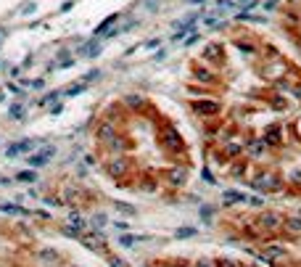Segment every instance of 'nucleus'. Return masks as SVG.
Returning a JSON list of instances; mask_svg holds the SVG:
<instances>
[{"instance_id":"obj_1","label":"nucleus","mask_w":301,"mask_h":267,"mask_svg":"<svg viewBox=\"0 0 301 267\" xmlns=\"http://www.w3.org/2000/svg\"><path fill=\"white\" fill-rule=\"evenodd\" d=\"M158 146L166 151V154H172V156H185V143H182V135L174 130L172 124H164L162 130H158Z\"/></svg>"},{"instance_id":"obj_2","label":"nucleus","mask_w":301,"mask_h":267,"mask_svg":"<svg viewBox=\"0 0 301 267\" xmlns=\"http://www.w3.org/2000/svg\"><path fill=\"white\" fill-rule=\"evenodd\" d=\"M248 186L262 190V193H280L286 188V178H283V174H278V172H259Z\"/></svg>"},{"instance_id":"obj_3","label":"nucleus","mask_w":301,"mask_h":267,"mask_svg":"<svg viewBox=\"0 0 301 267\" xmlns=\"http://www.w3.org/2000/svg\"><path fill=\"white\" fill-rule=\"evenodd\" d=\"M190 108H193V114H196V116H201L204 122H209V119H217V116L222 114V100L212 98V96H206V98H196L193 104H190Z\"/></svg>"},{"instance_id":"obj_4","label":"nucleus","mask_w":301,"mask_h":267,"mask_svg":"<svg viewBox=\"0 0 301 267\" xmlns=\"http://www.w3.org/2000/svg\"><path fill=\"white\" fill-rule=\"evenodd\" d=\"M103 170H106L108 178L119 180V178H127V174L132 172V162H130L124 154H116V156H108L106 164H103Z\"/></svg>"},{"instance_id":"obj_5","label":"nucleus","mask_w":301,"mask_h":267,"mask_svg":"<svg viewBox=\"0 0 301 267\" xmlns=\"http://www.w3.org/2000/svg\"><path fill=\"white\" fill-rule=\"evenodd\" d=\"M254 222H256L262 230H264V233L267 236H272V238H275L278 233H280V230H283V222H286V217L283 214H280V212H262V214L256 217V220H254Z\"/></svg>"},{"instance_id":"obj_6","label":"nucleus","mask_w":301,"mask_h":267,"mask_svg":"<svg viewBox=\"0 0 301 267\" xmlns=\"http://www.w3.org/2000/svg\"><path fill=\"white\" fill-rule=\"evenodd\" d=\"M119 135V124H114V122H108V119H98V124H96V130H92V138L100 143V146H106V143H111L114 138Z\"/></svg>"},{"instance_id":"obj_7","label":"nucleus","mask_w":301,"mask_h":267,"mask_svg":"<svg viewBox=\"0 0 301 267\" xmlns=\"http://www.w3.org/2000/svg\"><path fill=\"white\" fill-rule=\"evenodd\" d=\"M82 246L84 248H90V252H96V254H103V256H108V246H106V238H103L98 230H84L82 233Z\"/></svg>"},{"instance_id":"obj_8","label":"nucleus","mask_w":301,"mask_h":267,"mask_svg":"<svg viewBox=\"0 0 301 267\" xmlns=\"http://www.w3.org/2000/svg\"><path fill=\"white\" fill-rule=\"evenodd\" d=\"M201 61L206 64V66L220 69L222 64H224V50H222V42H209V45H204V50H201Z\"/></svg>"},{"instance_id":"obj_9","label":"nucleus","mask_w":301,"mask_h":267,"mask_svg":"<svg viewBox=\"0 0 301 267\" xmlns=\"http://www.w3.org/2000/svg\"><path fill=\"white\" fill-rule=\"evenodd\" d=\"M164 182L169 188H182L185 182H188V167H182V164H174V167H169L164 172Z\"/></svg>"},{"instance_id":"obj_10","label":"nucleus","mask_w":301,"mask_h":267,"mask_svg":"<svg viewBox=\"0 0 301 267\" xmlns=\"http://www.w3.org/2000/svg\"><path fill=\"white\" fill-rule=\"evenodd\" d=\"M193 80L204 88H214L220 82V77L214 74L212 66H206V64H193Z\"/></svg>"},{"instance_id":"obj_11","label":"nucleus","mask_w":301,"mask_h":267,"mask_svg":"<svg viewBox=\"0 0 301 267\" xmlns=\"http://www.w3.org/2000/svg\"><path fill=\"white\" fill-rule=\"evenodd\" d=\"M267 154H270V146L262 140V135H251L248 140H246V156H251L254 162L264 159Z\"/></svg>"},{"instance_id":"obj_12","label":"nucleus","mask_w":301,"mask_h":267,"mask_svg":"<svg viewBox=\"0 0 301 267\" xmlns=\"http://www.w3.org/2000/svg\"><path fill=\"white\" fill-rule=\"evenodd\" d=\"M262 140H264L270 148H278V146H283V143H286V138H283V124H270V127H264V132H262Z\"/></svg>"},{"instance_id":"obj_13","label":"nucleus","mask_w":301,"mask_h":267,"mask_svg":"<svg viewBox=\"0 0 301 267\" xmlns=\"http://www.w3.org/2000/svg\"><path fill=\"white\" fill-rule=\"evenodd\" d=\"M264 254H267L270 260L278 264V262L288 260V246H283V244L278 241V238H272V241H267V244H264Z\"/></svg>"},{"instance_id":"obj_14","label":"nucleus","mask_w":301,"mask_h":267,"mask_svg":"<svg viewBox=\"0 0 301 267\" xmlns=\"http://www.w3.org/2000/svg\"><path fill=\"white\" fill-rule=\"evenodd\" d=\"M34 260L48 264V267H56L58 260H61V254L56 252V248H50V246H40V248H34Z\"/></svg>"},{"instance_id":"obj_15","label":"nucleus","mask_w":301,"mask_h":267,"mask_svg":"<svg viewBox=\"0 0 301 267\" xmlns=\"http://www.w3.org/2000/svg\"><path fill=\"white\" fill-rule=\"evenodd\" d=\"M103 148H106L111 156H116V154H124V151H130V148H132V140H130L127 135H122V132H119V135L114 138V140H111V143H106Z\"/></svg>"},{"instance_id":"obj_16","label":"nucleus","mask_w":301,"mask_h":267,"mask_svg":"<svg viewBox=\"0 0 301 267\" xmlns=\"http://www.w3.org/2000/svg\"><path fill=\"white\" fill-rule=\"evenodd\" d=\"M228 174L230 178H235V180H243L248 174V159L246 156H240V159H232L230 164H228Z\"/></svg>"},{"instance_id":"obj_17","label":"nucleus","mask_w":301,"mask_h":267,"mask_svg":"<svg viewBox=\"0 0 301 267\" xmlns=\"http://www.w3.org/2000/svg\"><path fill=\"white\" fill-rule=\"evenodd\" d=\"M122 106H124L127 112H132V114H140V108L146 106V98L140 93H124L122 96Z\"/></svg>"},{"instance_id":"obj_18","label":"nucleus","mask_w":301,"mask_h":267,"mask_svg":"<svg viewBox=\"0 0 301 267\" xmlns=\"http://www.w3.org/2000/svg\"><path fill=\"white\" fill-rule=\"evenodd\" d=\"M124 114H127V108L122 106V100H116V104H111L106 112H103V119H108V122H114V124H122L124 122Z\"/></svg>"},{"instance_id":"obj_19","label":"nucleus","mask_w":301,"mask_h":267,"mask_svg":"<svg viewBox=\"0 0 301 267\" xmlns=\"http://www.w3.org/2000/svg\"><path fill=\"white\" fill-rule=\"evenodd\" d=\"M53 154H56L53 146H48V148H42V151L32 154V156H30V167H32V170H37V167H42V164H48Z\"/></svg>"},{"instance_id":"obj_20","label":"nucleus","mask_w":301,"mask_h":267,"mask_svg":"<svg viewBox=\"0 0 301 267\" xmlns=\"http://www.w3.org/2000/svg\"><path fill=\"white\" fill-rule=\"evenodd\" d=\"M246 193H240V190H224L222 193V204L224 206H232V204H240V201H243V204H246Z\"/></svg>"},{"instance_id":"obj_21","label":"nucleus","mask_w":301,"mask_h":267,"mask_svg":"<svg viewBox=\"0 0 301 267\" xmlns=\"http://www.w3.org/2000/svg\"><path fill=\"white\" fill-rule=\"evenodd\" d=\"M158 180L162 178H154V174H143V180L138 182V190H143V193H154L158 188Z\"/></svg>"},{"instance_id":"obj_22","label":"nucleus","mask_w":301,"mask_h":267,"mask_svg":"<svg viewBox=\"0 0 301 267\" xmlns=\"http://www.w3.org/2000/svg\"><path fill=\"white\" fill-rule=\"evenodd\" d=\"M267 104L272 108H278V112H283V108H288V96H283V93H267Z\"/></svg>"},{"instance_id":"obj_23","label":"nucleus","mask_w":301,"mask_h":267,"mask_svg":"<svg viewBox=\"0 0 301 267\" xmlns=\"http://www.w3.org/2000/svg\"><path fill=\"white\" fill-rule=\"evenodd\" d=\"M283 230L288 236H301V217H286Z\"/></svg>"},{"instance_id":"obj_24","label":"nucleus","mask_w":301,"mask_h":267,"mask_svg":"<svg viewBox=\"0 0 301 267\" xmlns=\"http://www.w3.org/2000/svg\"><path fill=\"white\" fill-rule=\"evenodd\" d=\"M69 225H74L80 233H84V230H88V220L82 217V212H72V214H69Z\"/></svg>"},{"instance_id":"obj_25","label":"nucleus","mask_w":301,"mask_h":267,"mask_svg":"<svg viewBox=\"0 0 301 267\" xmlns=\"http://www.w3.org/2000/svg\"><path fill=\"white\" fill-rule=\"evenodd\" d=\"M80 196H82V190L77 186H72V182H69V186H64V201H77Z\"/></svg>"},{"instance_id":"obj_26","label":"nucleus","mask_w":301,"mask_h":267,"mask_svg":"<svg viewBox=\"0 0 301 267\" xmlns=\"http://www.w3.org/2000/svg\"><path fill=\"white\" fill-rule=\"evenodd\" d=\"M16 180H18V182H34V180H37V170H24V172H18Z\"/></svg>"},{"instance_id":"obj_27","label":"nucleus","mask_w":301,"mask_h":267,"mask_svg":"<svg viewBox=\"0 0 301 267\" xmlns=\"http://www.w3.org/2000/svg\"><path fill=\"white\" fill-rule=\"evenodd\" d=\"M198 212H201V220L212 222V220H214V212H217V209H214L212 204H201V206H198Z\"/></svg>"},{"instance_id":"obj_28","label":"nucleus","mask_w":301,"mask_h":267,"mask_svg":"<svg viewBox=\"0 0 301 267\" xmlns=\"http://www.w3.org/2000/svg\"><path fill=\"white\" fill-rule=\"evenodd\" d=\"M138 241H143V238H138V236H132V233H124V236H119V246H135Z\"/></svg>"},{"instance_id":"obj_29","label":"nucleus","mask_w":301,"mask_h":267,"mask_svg":"<svg viewBox=\"0 0 301 267\" xmlns=\"http://www.w3.org/2000/svg\"><path fill=\"white\" fill-rule=\"evenodd\" d=\"M0 212H6V214H30L26 209L16 206V204H3V206H0Z\"/></svg>"},{"instance_id":"obj_30","label":"nucleus","mask_w":301,"mask_h":267,"mask_svg":"<svg viewBox=\"0 0 301 267\" xmlns=\"http://www.w3.org/2000/svg\"><path fill=\"white\" fill-rule=\"evenodd\" d=\"M84 88H88V85H84V82H77V85H69L66 90H64V96H80Z\"/></svg>"},{"instance_id":"obj_31","label":"nucleus","mask_w":301,"mask_h":267,"mask_svg":"<svg viewBox=\"0 0 301 267\" xmlns=\"http://www.w3.org/2000/svg\"><path fill=\"white\" fill-rule=\"evenodd\" d=\"M61 233L64 236H69V238H82V233L74 225H61Z\"/></svg>"},{"instance_id":"obj_32","label":"nucleus","mask_w":301,"mask_h":267,"mask_svg":"<svg viewBox=\"0 0 301 267\" xmlns=\"http://www.w3.org/2000/svg\"><path fill=\"white\" fill-rule=\"evenodd\" d=\"M106 222H108L106 212H98V214L92 217V228H96V230H98V228H103V225H106Z\"/></svg>"},{"instance_id":"obj_33","label":"nucleus","mask_w":301,"mask_h":267,"mask_svg":"<svg viewBox=\"0 0 301 267\" xmlns=\"http://www.w3.org/2000/svg\"><path fill=\"white\" fill-rule=\"evenodd\" d=\"M288 182L294 186V190H301V172H290L288 174Z\"/></svg>"},{"instance_id":"obj_34","label":"nucleus","mask_w":301,"mask_h":267,"mask_svg":"<svg viewBox=\"0 0 301 267\" xmlns=\"http://www.w3.org/2000/svg\"><path fill=\"white\" fill-rule=\"evenodd\" d=\"M246 204L254 206V209H262V206H264V198H262V196H248V198H246Z\"/></svg>"},{"instance_id":"obj_35","label":"nucleus","mask_w":301,"mask_h":267,"mask_svg":"<svg viewBox=\"0 0 301 267\" xmlns=\"http://www.w3.org/2000/svg\"><path fill=\"white\" fill-rule=\"evenodd\" d=\"M196 236V228H180L174 233V238H193Z\"/></svg>"},{"instance_id":"obj_36","label":"nucleus","mask_w":301,"mask_h":267,"mask_svg":"<svg viewBox=\"0 0 301 267\" xmlns=\"http://www.w3.org/2000/svg\"><path fill=\"white\" fill-rule=\"evenodd\" d=\"M45 204H48V206H64L66 201H64L61 196H45Z\"/></svg>"},{"instance_id":"obj_37","label":"nucleus","mask_w":301,"mask_h":267,"mask_svg":"<svg viewBox=\"0 0 301 267\" xmlns=\"http://www.w3.org/2000/svg\"><path fill=\"white\" fill-rule=\"evenodd\" d=\"M96 80H100V72H98V69H90V74H84V77H82L84 85H90V82H96Z\"/></svg>"},{"instance_id":"obj_38","label":"nucleus","mask_w":301,"mask_h":267,"mask_svg":"<svg viewBox=\"0 0 301 267\" xmlns=\"http://www.w3.org/2000/svg\"><path fill=\"white\" fill-rule=\"evenodd\" d=\"M201 180H206L209 186H214V182H217V178H214L212 170H201Z\"/></svg>"},{"instance_id":"obj_39","label":"nucleus","mask_w":301,"mask_h":267,"mask_svg":"<svg viewBox=\"0 0 301 267\" xmlns=\"http://www.w3.org/2000/svg\"><path fill=\"white\" fill-rule=\"evenodd\" d=\"M108 264L111 267H127L124 260H122V256H114V254H108Z\"/></svg>"},{"instance_id":"obj_40","label":"nucleus","mask_w":301,"mask_h":267,"mask_svg":"<svg viewBox=\"0 0 301 267\" xmlns=\"http://www.w3.org/2000/svg\"><path fill=\"white\" fill-rule=\"evenodd\" d=\"M217 267H243V264L235 260H217Z\"/></svg>"},{"instance_id":"obj_41","label":"nucleus","mask_w":301,"mask_h":267,"mask_svg":"<svg viewBox=\"0 0 301 267\" xmlns=\"http://www.w3.org/2000/svg\"><path fill=\"white\" fill-rule=\"evenodd\" d=\"M193 267H217V262L214 260H198V262H193Z\"/></svg>"},{"instance_id":"obj_42","label":"nucleus","mask_w":301,"mask_h":267,"mask_svg":"<svg viewBox=\"0 0 301 267\" xmlns=\"http://www.w3.org/2000/svg\"><path fill=\"white\" fill-rule=\"evenodd\" d=\"M116 209H119V212H127V214H135V206H130V204H122V201H116Z\"/></svg>"},{"instance_id":"obj_43","label":"nucleus","mask_w":301,"mask_h":267,"mask_svg":"<svg viewBox=\"0 0 301 267\" xmlns=\"http://www.w3.org/2000/svg\"><path fill=\"white\" fill-rule=\"evenodd\" d=\"M22 112H24L22 106H11V116H14V119H22V116H24Z\"/></svg>"},{"instance_id":"obj_44","label":"nucleus","mask_w":301,"mask_h":267,"mask_svg":"<svg viewBox=\"0 0 301 267\" xmlns=\"http://www.w3.org/2000/svg\"><path fill=\"white\" fill-rule=\"evenodd\" d=\"M280 0H264V11H275Z\"/></svg>"},{"instance_id":"obj_45","label":"nucleus","mask_w":301,"mask_h":267,"mask_svg":"<svg viewBox=\"0 0 301 267\" xmlns=\"http://www.w3.org/2000/svg\"><path fill=\"white\" fill-rule=\"evenodd\" d=\"M84 164H90V167H92V164H96V156L88 154V156H84Z\"/></svg>"},{"instance_id":"obj_46","label":"nucleus","mask_w":301,"mask_h":267,"mask_svg":"<svg viewBox=\"0 0 301 267\" xmlns=\"http://www.w3.org/2000/svg\"><path fill=\"white\" fill-rule=\"evenodd\" d=\"M114 225H116V230H122V233H124V230H127V228H130V225H127V222H119V220H116V222H114Z\"/></svg>"},{"instance_id":"obj_47","label":"nucleus","mask_w":301,"mask_h":267,"mask_svg":"<svg viewBox=\"0 0 301 267\" xmlns=\"http://www.w3.org/2000/svg\"><path fill=\"white\" fill-rule=\"evenodd\" d=\"M288 6L290 8H301V0H288Z\"/></svg>"},{"instance_id":"obj_48","label":"nucleus","mask_w":301,"mask_h":267,"mask_svg":"<svg viewBox=\"0 0 301 267\" xmlns=\"http://www.w3.org/2000/svg\"><path fill=\"white\" fill-rule=\"evenodd\" d=\"M243 267H259V264H243Z\"/></svg>"}]
</instances>
